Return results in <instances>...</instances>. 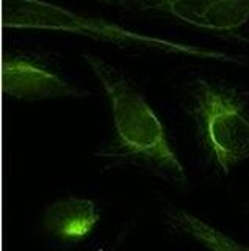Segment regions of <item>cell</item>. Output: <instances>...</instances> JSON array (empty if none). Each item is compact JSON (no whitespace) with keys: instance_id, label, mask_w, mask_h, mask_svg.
I'll return each mask as SVG.
<instances>
[{"instance_id":"52a82bcc","label":"cell","mask_w":249,"mask_h":251,"mask_svg":"<svg viewBox=\"0 0 249 251\" xmlns=\"http://www.w3.org/2000/svg\"><path fill=\"white\" fill-rule=\"evenodd\" d=\"M165 223L177 235L188 237L208 251H249V247L232 239L205 220L182 209H173L165 214Z\"/></svg>"},{"instance_id":"3957f363","label":"cell","mask_w":249,"mask_h":251,"mask_svg":"<svg viewBox=\"0 0 249 251\" xmlns=\"http://www.w3.org/2000/svg\"><path fill=\"white\" fill-rule=\"evenodd\" d=\"M190 115L216 167L224 176L249 159V113L233 91L205 78L191 85Z\"/></svg>"},{"instance_id":"277c9868","label":"cell","mask_w":249,"mask_h":251,"mask_svg":"<svg viewBox=\"0 0 249 251\" xmlns=\"http://www.w3.org/2000/svg\"><path fill=\"white\" fill-rule=\"evenodd\" d=\"M134 13H154L186 25L232 35L249 21V0H92Z\"/></svg>"},{"instance_id":"6da1fadb","label":"cell","mask_w":249,"mask_h":251,"mask_svg":"<svg viewBox=\"0 0 249 251\" xmlns=\"http://www.w3.org/2000/svg\"><path fill=\"white\" fill-rule=\"evenodd\" d=\"M112 105L113 138L96 157L110 167H130L171 185L186 187L188 176L171 146L158 116L122 73L92 53H85Z\"/></svg>"},{"instance_id":"8992f818","label":"cell","mask_w":249,"mask_h":251,"mask_svg":"<svg viewBox=\"0 0 249 251\" xmlns=\"http://www.w3.org/2000/svg\"><path fill=\"white\" fill-rule=\"evenodd\" d=\"M100 220L96 202L80 196L57 200L44 209V226L52 235L69 242H79L94 229Z\"/></svg>"},{"instance_id":"7a4b0ae2","label":"cell","mask_w":249,"mask_h":251,"mask_svg":"<svg viewBox=\"0 0 249 251\" xmlns=\"http://www.w3.org/2000/svg\"><path fill=\"white\" fill-rule=\"evenodd\" d=\"M2 24L6 28L66 31V33H75L97 39V41L110 43L124 47V49L157 50L163 53L188 55L194 58L224 63L241 61V58L235 55H229L220 50H210L205 47L136 33V31L127 30L118 24L75 13L65 6L45 2V0H5Z\"/></svg>"},{"instance_id":"5b68a950","label":"cell","mask_w":249,"mask_h":251,"mask_svg":"<svg viewBox=\"0 0 249 251\" xmlns=\"http://www.w3.org/2000/svg\"><path fill=\"white\" fill-rule=\"evenodd\" d=\"M2 88L6 96L21 100L87 98L88 91L71 85L52 71L24 58H6L2 65Z\"/></svg>"}]
</instances>
